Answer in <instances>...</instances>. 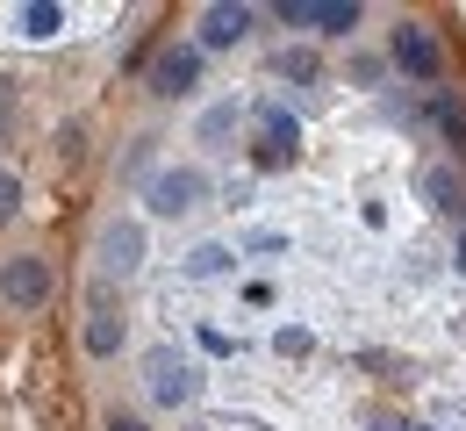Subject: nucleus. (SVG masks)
Segmentation results:
<instances>
[{
    "instance_id": "nucleus-15",
    "label": "nucleus",
    "mask_w": 466,
    "mask_h": 431,
    "mask_svg": "<svg viewBox=\"0 0 466 431\" xmlns=\"http://www.w3.org/2000/svg\"><path fill=\"white\" fill-rule=\"evenodd\" d=\"M0 151H7V123H0Z\"/></svg>"
},
{
    "instance_id": "nucleus-6",
    "label": "nucleus",
    "mask_w": 466,
    "mask_h": 431,
    "mask_svg": "<svg viewBox=\"0 0 466 431\" xmlns=\"http://www.w3.org/2000/svg\"><path fill=\"white\" fill-rule=\"evenodd\" d=\"M201 194H208L201 173H158V180H151V209H158V216H179V209H194Z\"/></svg>"
},
{
    "instance_id": "nucleus-8",
    "label": "nucleus",
    "mask_w": 466,
    "mask_h": 431,
    "mask_svg": "<svg viewBox=\"0 0 466 431\" xmlns=\"http://www.w3.org/2000/svg\"><path fill=\"white\" fill-rule=\"evenodd\" d=\"M244 29H251V7H208V15H201V44H208V51L237 44Z\"/></svg>"
},
{
    "instance_id": "nucleus-4",
    "label": "nucleus",
    "mask_w": 466,
    "mask_h": 431,
    "mask_svg": "<svg viewBox=\"0 0 466 431\" xmlns=\"http://www.w3.org/2000/svg\"><path fill=\"white\" fill-rule=\"evenodd\" d=\"M0 295L15 309H44L51 303V266H44V259H7V266H0Z\"/></svg>"
},
{
    "instance_id": "nucleus-12",
    "label": "nucleus",
    "mask_w": 466,
    "mask_h": 431,
    "mask_svg": "<svg viewBox=\"0 0 466 431\" xmlns=\"http://www.w3.org/2000/svg\"><path fill=\"white\" fill-rule=\"evenodd\" d=\"M15 209H22V187H15V180H0V216H15Z\"/></svg>"
},
{
    "instance_id": "nucleus-7",
    "label": "nucleus",
    "mask_w": 466,
    "mask_h": 431,
    "mask_svg": "<svg viewBox=\"0 0 466 431\" xmlns=\"http://www.w3.org/2000/svg\"><path fill=\"white\" fill-rule=\"evenodd\" d=\"M194 79H201V58H194V51H158V65H151V87H158V94H187V87H194Z\"/></svg>"
},
{
    "instance_id": "nucleus-5",
    "label": "nucleus",
    "mask_w": 466,
    "mask_h": 431,
    "mask_svg": "<svg viewBox=\"0 0 466 431\" xmlns=\"http://www.w3.org/2000/svg\"><path fill=\"white\" fill-rule=\"evenodd\" d=\"M137 266H144V231H137V223H108V231H101V273H108V281H129V273H137Z\"/></svg>"
},
{
    "instance_id": "nucleus-3",
    "label": "nucleus",
    "mask_w": 466,
    "mask_h": 431,
    "mask_svg": "<svg viewBox=\"0 0 466 431\" xmlns=\"http://www.w3.org/2000/svg\"><path fill=\"white\" fill-rule=\"evenodd\" d=\"M144 381H151V395H158V403H194V395H201V374L187 367L173 345H158V353L144 360Z\"/></svg>"
},
{
    "instance_id": "nucleus-11",
    "label": "nucleus",
    "mask_w": 466,
    "mask_h": 431,
    "mask_svg": "<svg viewBox=\"0 0 466 431\" xmlns=\"http://www.w3.org/2000/svg\"><path fill=\"white\" fill-rule=\"evenodd\" d=\"M22 22H29V29H36V36H51V29H58V7H29V15H22Z\"/></svg>"
},
{
    "instance_id": "nucleus-16",
    "label": "nucleus",
    "mask_w": 466,
    "mask_h": 431,
    "mask_svg": "<svg viewBox=\"0 0 466 431\" xmlns=\"http://www.w3.org/2000/svg\"><path fill=\"white\" fill-rule=\"evenodd\" d=\"M0 123H7V101H0Z\"/></svg>"
},
{
    "instance_id": "nucleus-9",
    "label": "nucleus",
    "mask_w": 466,
    "mask_h": 431,
    "mask_svg": "<svg viewBox=\"0 0 466 431\" xmlns=\"http://www.w3.org/2000/svg\"><path fill=\"white\" fill-rule=\"evenodd\" d=\"M116 345H122V323L108 309H94V316H86V353H116Z\"/></svg>"
},
{
    "instance_id": "nucleus-10",
    "label": "nucleus",
    "mask_w": 466,
    "mask_h": 431,
    "mask_svg": "<svg viewBox=\"0 0 466 431\" xmlns=\"http://www.w3.org/2000/svg\"><path fill=\"white\" fill-rule=\"evenodd\" d=\"M187 273H194V281H216V273H230V251H223V245H201L194 259H187Z\"/></svg>"
},
{
    "instance_id": "nucleus-13",
    "label": "nucleus",
    "mask_w": 466,
    "mask_h": 431,
    "mask_svg": "<svg viewBox=\"0 0 466 431\" xmlns=\"http://www.w3.org/2000/svg\"><path fill=\"white\" fill-rule=\"evenodd\" d=\"M108 431H151V425H137V417H122V410H116V417H108Z\"/></svg>"
},
{
    "instance_id": "nucleus-1",
    "label": "nucleus",
    "mask_w": 466,
    "mask_h": 431,
    "mask_svg": "<svg viewBox=\"0 0 466 431\" xmlns=\"http://www.w3.org/2000/svg\"><path fill=\"white\" fill-rule=\"evenodd\" d=\"M288 29H316V36H345L359 29V0H280Z\"/></svg>"
},
{
    "instance_id": "nucleus-2",
    "label": "nucleus",
    "mask_w": 466,
    "mask_h": 431,
    "mask_svg": "<svg viewBox=\"0 0 466 431\" xmlns=\"http://www.w3.org/2000/svg\"><path fill=\"white\" fill-rule=\"evenodd\" d=\"M395 65H402L416 87H431V79L445 72V51H438V36H431L423 22H402V29H395Z\"/></svg>"
},
{
    "instance_id": "nucleus-14",
    "label": "nucleus",
    "mask_w": 466,
    "mask_h": 431,
    "mask_svg": "<svg viewBox=\"0 0 466 431\" xmlns=\"http://www.w3.org/2000/svg\"><path fill=\"white\" fill-rule=\"evenodd\" d=\"M373 431H402V425H395V417H380V425H373Z\"/></svg>"
}]
</instances>
